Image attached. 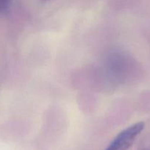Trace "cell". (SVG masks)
<instances>
[{
  "instance_id": "obj_1",
  "label": "cell",
  "mask_w": 150,
  "mask_h": 150,
  "mask_svg": "<svg viewBox=\"0 0 150 150\" xmlns=\"http://www.w3.org/2000/svg\"><path fill=\"white\" fill-rule=\"evenodd\" d=\"M144 128L143 122H138L126 127L116 136L105 150H127Z\"/></svg>"
},
{
  "instance_id": "obj_2",
  "label": "cell",
  "mask_w": 150,
  "mask_h": 150,
  "mask_svg": "<svg viewBox=\"0 0 150 150\" xmlns=\"http://www.w3.org/2000/svg\"><path fill=\"white\" fill-rule=\"evenodd\" d=\"M139 150H150V136H146L143 139L140 145Z\"/></svg>"
},
{
  "instance_id": "obj_3",
  "label": "cell",
  "mask_w": 150,
  "mask_h": 150,
  "mask_svg": "<svg viewBox=\"0 0 150 150\" xmlns=\"http://www.w3.org/2000/svg\"><path fill=\"white\" fill-rule=\"evenodd\" d=\"M11 0H0V13L4 12L10 6Z\"/></svg>"
},
{
  "instance_id": "obj_4",
  "label": "cell",
  "mask_w": 150,
  "mask_h": 150,
  "mask_svg": "<svg viewBox=\"0 0 150 150\" xmlns=\"http://www.w3.org/2000/svg\"><path fill=\"white\" fill-rule=\"evenodd\" d=\"M43 1H49V0H43Z\"/></svg>"
}]
</instances>
